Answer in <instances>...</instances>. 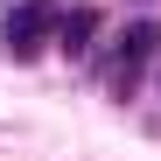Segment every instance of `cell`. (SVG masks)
Wrapping results in <instances>:
<instances>
[{
	"label": "cell",
	"instance_id": "obj_1",
	"mask_svg": "<svg viewBox=\"0 0 161 161\" xmlns=\"http://www.w3.org/2000/svg\"><path fill=\"white\" fill-rule=\"evenodd\" d=\"M49 28H56V7H49V0H21V7H7V21H0V35H7L14 56H35Z\"/></svg>",
	"mask_w": 161,
	"mask_h": 161
},
{
	"label": "cell",
	"instance_id": "obj_2",
	"mask_svg": "<svg viewBox=\"0 0 161 161\" xmlns=\"http://www.w3.org/2000/svg\"><path fill=\"white\" fill-rule=\"evenodd\" d=\"M154 28H126V42H119V84H133V70H140L147 56H154Z\"/></svg>",
	"mask_w": 161,
	"mask_h": 161
},
{
	"label": "cell",
	"instance_id": "obj_3",
	"mask_svg": "<svg viewBox=\"0 0 161 161\" xmlns=\"http://www.w3.org/2000/svg\"><path fill=\"white\" fill-rule=\"evenodd\" d=\"M91 28H98V14H91V7H77V14L63 21V49H70V56H84V49H91V42H84Z\"/></svg>",
	"mask_w": 161,
	"mask_h": 161
}]
</instances>
